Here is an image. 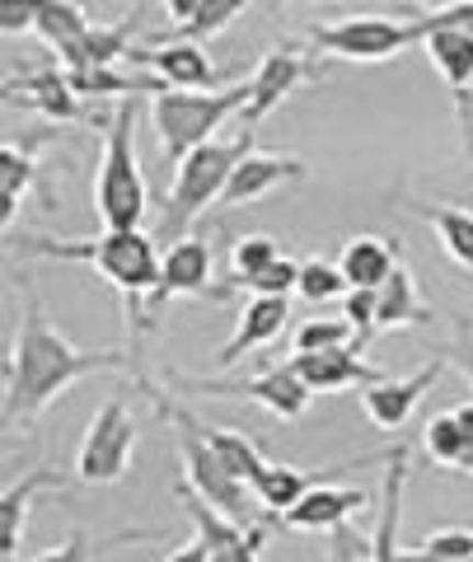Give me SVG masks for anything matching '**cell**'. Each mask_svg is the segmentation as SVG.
<instances>
[{
	"instance_id": "obj_1",
	"label": "cell",
	"mask_w": 473,
	"mask_h": 562,
	"mask_svg": "<svg viewBox=\"0 0 473 562\" xmlns=\"http://www.w3.org/2000/svg\"><path fill=\"white\" fill-rule=\"evenodd\" d=\"M99 371H136V380L146 384L132 351H85L66 333L52 328L38 291L24 277V319L5 357V431H29L66 390H76L85 375Z\"/></svg>"
},
{
	"instance_id": "obj_2",
	"label": "cell",
	"mask_w": 473,
	"mask_h": 562,
	"mask_svg": "<svg viewBox=\"0 0 473 562\" xmlns=\"http://www.w3.org/2000/svg\"><path fill=\"white\" fill-rule=\"evenodd\" d=\"M14 249L24 258H57V262H85L94 268L103 281H113L122 305H127L132 333H142V301H150L155 286H160V239H150L146 231H103L94 239H47V235H24L14 239Z\"/></svg>"
},
{
	"instance_id": "obj_3",
	"label": "cell",
	"mask_w": 473,
	"mask_h": 562,
	"mask_svg": "<svg viewBox=\"0 0 473 562\" xmlns=\"http://www.w3.org/2000/svg\"><path fill=\"white\" fill-rule=\"evenodd\" d=\"M142 390L150 394L155 413H160L169 427H173V441H179V460H183V483L198 492L206 506H216L225 520H235V525H258V516H254V487L244 483V479H235V473L225 469L221 454L206 446L202 417H192L183 403H169V394L160 390V384L146 380Z\"/></svg>"
},
{
	"instance_id": "obj_4",
	"label": "cell",
	"mask_w": 473,
	"mask_h": 562,
	"mask_svg": "<svg viewBox=\"0 0 473 562\" xmlns=\"http://www.w3.org/2000/svg\"><path fill=\"white\" fill-rule=\"evenodd\" d=\"M150 211V192H146V173L136 165V103L122 99L109 113L103 127V155H99V173H94V216L103 231H142Z\"/></svg>"
},
{
	"instance_id": "obj_5",
	"label": "cell",
	"mask_w": 473,
	"mask_h": 562,
	"mask_svg": "<svg viewBox=\"0 0 473 562\" xmlns=\"http://www.w3.org/2000/svg\"><path fill=\"white\" fill-rule=\"evenodd\" d=\"M258 146H254V132H239L230 140H212V146L192 150L188 160L173 169V183H169V202H165V216H160V244H179L188 239V225L202 216L206 206H216L230 188L235 169L249 160Z\"/></svg>"
},
{
	"instance_id": "obj_6",
	"label": "cell",
	"mask_w": 473,
	"mask_h": 562,
	"mask_svg": "<svg viewBox=\"0 0 473 562\" xmlns=\"http://www.w3.org/2000/svg\"><path fill=\"white\" fill-rule=\"evenodd\" d=\"M244 109H249V80L225 85V90H212V94H188V90L155 94L150 99V122H155V136H160V155L179 169L192 150L221 140L216 132Z\"/></svg>"
},
{
	"instance_id": "obj_7",
	"label": "cell",
	"mask_w": 473,
	"mask_h": 562,
	"mask_svg": "<svg viewBox=\"0 0 473 562\" xmlns=\"http://www.w3.org/2000/svg\"><path fill=\"white\" fill-rule=\"evenodd\" d=\"M427 33L423 24L413 20H394V14H347V20H333V24H314L309 29V47L324 52L333 61H394L403 57L413 43H423Z\"/></svg>"
},
{
	"instance_id": "obj_8",
	"label": "cell",
	"mask_w": 473,
	"mask_h": 562,
	"mask_svg": "<svg viewBox=\"0 0 473 562\" xmlns=\"http://www.w3.org/2000/svg\"><path fill=\"white\" fill-rule=\"evenodd\" d=\"M132 454H136V417L127 408V398L113 394L99 403L90 427H85V441L76 454V479L90 487L122 483L132 469Z\"/></svg>"
},
{
	"instance_id": "obj_9",
	"label": "cell",
	"mask_w": 473,
	"mask_h": 562,
	"mask_svg": "<svg viewBox=\"0 0 473 562\" xmlns=\"http://www.w3.org/2000/svg\"><path fill=\"white\" fill-rule=\"evenodd\" d=\"M183 390L192 394H212V398H249V403H262L272 417L282 422H301L309 413V384L301 380V371H295L291 361L282 366H268L262 375L254 380H179Z\"/></svg>"
},
{
	"instance_id": "obj_10",
	"label": "cell",
	"mask_w": 473,
	"mask_h": 562,
	"mask_svg": "<svg viewBox=\"0 0 473 562\" xmlns=\"http://www.w3.org/2000/svg\"><path fill=\"white\" fill-rule=\"evenodd\" d=\"M324 70L314 66V57L301 47V43H277L272 52H262V61L254 66L249 76V109H244V132L258 127L262 117H268L272 109H282V103L301 90V85L319 80Z\"/></svg>"
},
{
	"instance_id": "obj_11",
	"label": "cell",
	"mask_w": 473,
	"mask_h": 562,
	"mask_svg": "<svg viewBox=\"0 0 473 562\" xmlns=\"http://www.w3.org/2000/svg\"><path fill=\"white\" fill-rule=\"evenodd\" d=\"M5 109H29V113H43L47 122H94V127H109V117H94L85 109V99L71 90L61 66H33V70H10L5 76Z\"/></svg>"
},
{
	"instance_id": "obj_12",
	"label": "cell",
	"mask_w": 473,
	"mask_h": 562,
	"mask_svg": "<svg viewBox=\"0 0 473 562\" xmlns=\"http://www.w3.org/2000/svg\"><path fill=\"white\" fill-rule=\"evenodd\" d=\"M212 268H216V254H212V244H206L202 235H188L179 244H169L165 262H160V286H155V295L142 310V333L155 328L160 310L173 301V295H212V301H216ZM142 333H136V338H142Z\"/></svg>"
},
{
	"instance_id": "obj_13",
	"label": "cell",
	"mask_w": 473,
	"mask_h": 562,
	"mask_svg": "<svg viewBox=\"0 0 473 562\" xmlns=\"http://www.w3.org/2000/svg\"><path fill=\"white\" fill-rule=\"evenodd\" d=\"M423 24V20H417ZM423 47H427V57L431 66L441 70V80H446V90L454 99V113H460V132H464V150H473V38L460 29H427L423 24Z\"/></svg>"
},
{
	"instance_id": "obj_14",
	"label": "cell",
	"mask_w": 473,
	"mask_h": 562,
	"mask_svg": "<svg viewBox=\"0 0 473 562\" xmlns=\"http://www.w3.org/2000/svg\"><path fill=\"white\" fill-rule=\"evenodd\" d=\"M179 497L188 506L192 525H198V539L221 562H262V553H268V525H235V520H225L216 506H206L188 483H179Z\"/></svg>"
},
{
	"instance_id": "obj_15",
	"label": "cell",
	"mask_w": 473,
	"mask_h": 562,
	"mask_svg": "<svg viewBox=\"0 0 473 562\" xmlns=\"http://www.w3.org/2000/svg\"><path fill=\"white\" fill-rule=\"evenodd\" d=\"M136 66H146L165 90H188V94H212L221 70L198 43H150L132 52Z\"/></svg>"
},
{
	"instance_id": "obj_16",
	"label": "cell",
	"mask_w": 473,
	"mask_h": 562,
	"mask_svg": "<svg viewBox=\"0 0 473 562\" xmlns=\"http://www.w3.org/2000/svg\"><path fill=\"white\" fill-rule=\"evenodd\" d=\"M441 371H446V357H431L423 371H413L403 380L384 375L380 384H371V390H361V413L371 417L380 431H403V427H408V417L417 413V403H423V394L431 390Z\"/></svg>"
},
{
	"instance_id": "obj_17",
	"label": "cell",
	"mask_w": 473,
	"mask_h": 562,
	"mask_svg": "<svg viewBox=\"0 0 473 562\" xmlns=\"http://www.w3.org/2000/svg\"><path fill=\"white\" fill-rule=\"evenodd\" d=\"M408 446H390L384 450V487H380V516L375 530L365 539V562H398V506H403V487H408Z\"/></svg>"
},
{
	"instance_id": "obj_18",
	"label": "cell",
	"mask_w": 473,
	"mask_h": 562,
	"mask_svg": "<svg viewBox=\"0 0 473 562\" xmlns=\"http://www.w3.org/2000/svg\"><path fill=\"white\" fill-rule=\"evenodd\" d=\"M309 173V165L301 160V155H268V150H254L249 160H244L235 169L230 188H225L221 206H254L262 202L268 192H277L282 183H301Z\"/></svg>"
},
{
	"instance_id": "obj_19",
	"label": "cell",
	"mask_w": 473,
	"mask_h": 562,
	"mask_svg": "<svg viewBox=\"0 0 473 562\" xmlns=\"http://www.w3.org/2000/svg\"><path fill=\"white\" fill-rule=\"evenodd\" d=\"M291 366L301 371L309 384V394H338V390H371L384 375L375 366L361 361L357 347H338V351H314V357H291Z\"/></svg>"
},
{
	"instance_id": "obj_20",
	"label": "cell",
	"mask_w": 473,
	"mask_h": 562,
	"mask_svg": "<svg viewBox=\"0 0 473 562\" xmlns=\"http://www.w3.org/2000/svg\"><path fill=\"white\" fill-rule=\"evenodd\" d=\"M398 262H403L398 239H390V235H352L338 254V268L352 291H380L384 281L394 277Z\"/></svg>"
},
{
	"instance_id": "obj_21",
	"label": "cell",
	"mask_w": 473,
	"mask_h": 562,
	"mask_svg": "<svg viewBox=\"0 0 473 562\" xmlns=\"http://www.w3.org/2000/svg\"><path fill=\"white\" fill-rule=\"evenodd\" d=\"M365 506H371V497H365L361 487L319 483L305 492V502L295 506V512L282 516V525H291V530H342V520L365 512Z\"/></svg>"
},
{
	"instance_id": "obj_22",
	"label": "cell",
	"mask_w": 473,
	"mask_h": 562,
	"mask_svg": "<svg viewBox=\"0 0 473 562\" xmlns=\"http://www.w3.org/2000/svg\"><path fill=\"white\" fill-rule=\"evenodd\" d=\"M286 319H291L286 301H268V295H254V301L239 310L230 342L221 347V357H216V361H221V366H235V361L249 357V351L268 347L277 333H286Z\"/></svg>"
},
{
	"instance_id": "obj_23",
	"label": "cell",
	"mask_w": 473,
	"mask_h": 562,
	"mask_svg": "<svg viewBox=\"0 0 473 562\" xmlns=\"http://www.w3.org/2000/svg\"><path fill=\"white\" fill-rule=\"evenodd\" d=\"M43 487L61 492L66 487L61 473L38 464V469H29L20 483H10L5 497H0V558H5V562H14V553H20V539H24V525H29V506H33V497H38Z\"/></svg>"
},
{
	"instance_id": "obj_24",
	"label": "cell",
	"mask_w": 473,
	"mask_h": 562,
	"mask_svg": "<svg viewBox=\"0 0 473 562\" xmlns=\"http://www.w3.org/2000/svg\"><path fill=\"white\" fill-rule=\"evenodd\" d=\"M436 319V310L423 301L417 277L408 262H398L394 277L380 286V314H375V333H394V328H427Z\"/></svg>"
},
{
	"instance_id": "obj_25",
	"label": "cell",
	"mask_w": 473,
	"mask_h": 562,
	"mask_svg": "<svg viewBox=\"0 0 473 562\" xmlns=\"http://www.w3.org/2000/svg\"><path fill=\"white\" fill-rule=\"evenodd\" d=\"M132 33H136V14H127V20H117V24H94L90 38L61 57V66L66 70H103V66L132 61V52H136Z\"/></svg>"
},
{
	"instance_id": "obj_26",
	"label": "cell",
	"mask_w": 473,
	"mask_h": 562,
	"mask_svg": "<svg viewBox=\"0 0 473 562\" xmlns=\"http://www.w3.org/2000/svg\"><path fill=\"white\" fill-rule=\"evenodd\" d=\"M328 473H338V469L314 473V469H295V464H268V469H262V479L254 483V497L268 506L272 516H286V512H295V506L305 502L309 487L328 483Z\"/></svg>"
},
{
	"instance_id": "obj_27",
	"label": "cell",
	"mask_w": 473,
	"mask_h": 562,
	"mask_svg": "<svg viewBox=\"0 0 473 562\" xmlns=\"http://www.w3.org/2000/svg\"><path fill=\"white\" fill-rule=\"evenodd\" d=\"M52 140V132H38L29 136L24 146L20 140H5L0 146V183H5V225L14 221V211H20V198H29V188L38 183V150Z\"/></svg>"
},
{
	"instance_id": "obj_28",
	"label": "cell",
	"mask_w": 473,
	"mask_h": 562,
	"mask_svg": "<svg viewBox=\"0 0 473 562\" xmlns=\"http://www.w3.org/2000/svg\"><path fill=\"white\" fill-rule=\"evenodd\" d=\"M413 216H423L431 225V235L441 239V249L473 272V211H460L450 202H408Z\"/></svg>"
},
{
	"instance_id": "obj_29",
	"label": "cell",
	"mask_w": 473,
	"mask_h": 562,
	"mask_svg": "<svg viewBox=\"0 0 473 562\" xmlns=\"http://www.w3.org/2000/svg\"><path fill=\"white\" fill-rule=\"evenodd\" d=\"M90 29H94L90 10L76 5V0H43V5H38V24H33V33H38V38L57 52V57H66L71 47H80L85 38H90Z\"/></svg>"
},
{
	"instance_id": "obj_30",
	"label": "cell",
	"mask_w": 473,
	"mask_h": 562,
	"mask_svg": "<svg viewBox=\"0 0 473 562\" xmlns=\"http://www.w3.org/2000/svg\"><path fill=\"white\" fill-rule=\"evenodd\" d=\"M202 436H206V446H212L221 460H225V469H230L235 479H244L249 487L262 479L268 460H262V450H258L239 427H212V422H202Z\"/></svg>"
},
{
	"instance_id": "obj_31",
	"label": "cell",
	"mask_w": 473,
	"mask_h": 562,
	"mask_svg": "<svg viewBox=\"0 0 473 562\" xmlns=\"http://www.w3.org/2000/svg\"><path fill=\"white\" fill-rule=\"evenodd\" d=\"M282 258H286L282 239H272V235H239L235 249H230V277H225L221 301H225V295H230L235 286L244 291V281H254L258 272H268L272 262H282Z\"/></svg>"
},
{
	"instance_id": "obj_32",
	"label": "cell",
	"mask_w": 473,
	"mask_h": 562,
	"mask_svg": "<svg viewBox=\"0 0 473 562\" xmlns=\"http://www.w3.org/2000/svg\"><path fill=\"white\" fill-rule=\"evenodd\" d=\"M244 10H249V5H244V0H202L198 14H192L188 24H179V29L160 33V38H155V43H198V47H202L206 38H216V33L230 29Z\"/></svg>"
},
{
	"instance_id": "obj_33",
	"label": "cell",
	"mask_w": 473,
	"mask_h": 562,
	"mask_svg": "<svg viewBox=\"0 0 473 562\" xmlns=\"http://www.w3.org/2000/svg\"><path fill=\"white\" fill-rule=\"evenodd\" d=\"M423 446L436 464H446V469H460L464 464V454L473 450L469 446V436L460 431V422H454V413H436L427 417V427H423Z\"/></svg>"
},
{
	"instance_id": "obj_34",
	"label": "cell",
	"mask_w": 473,
	"mask_h": 562,
	"mask_svg": "<svg viewBox=\"0 0 473 562\" xmlns=\"http://www.w3.org/2000/svg\"><path fill=\"white\" fill-rule=\"evenodd\" d=\"M338 347H357V328L347 319H305L295 328L291 351L295 357H314V351H338Z\"/></svg>"
},
{
	"instance_id": "obj_35",
	"label": "cell",
	"mask_w": 473,
	"mask_h": 562,
	"mask_svg": "<svg viewBox=\"0 0 473 562\" xmlns=\"http://www.w3.org/2000/svg\"><path fill=\"white\" fill-rule=\"evenodd\" d=\"M347 277L338 262H324V258H305L301 262V291L295 295H305L309 305H328V301H347Z\"/></svg>"
},
{
	"instance_id": "obj_36",
	"label": "cell",
	"mask_w": 473,
	"mask_h": 562,
	"mask_svg": "<svg viewBox=\"0 0 473 562\" xmlns=\"http://www.w3.org/2000/svg\"><path fill=\"white\" fill-rule=\"evenodd\" d=\"M375 314H380V291H347L342 319L357 328V351L375 338Z\"/></svg>"
},
{
	"instance_id": "obj_37",
	"label": "cell",
	"mask_w": 473,
	"mask_h": 562,
	"mask_svg": "<svg viewBox=\"0 0 473 562\" xmlns=\"http://www.w3.org/2000/svg\"><path fill=\"white\" fill-rule=\"evenodd\" d=\"M427 29H460V33H469L473 38V0H454V5H446V10H427V14H417Z\"/></svg>"
},
{
	"instance_id": "obj_38",
	"label": "cell",
	"mask_w": 473,
	"mask_h": 562,
	"mask_svg": "<svg viewBox=\"0 0 473 562\" xmlns=\"http://www.w3.org/2000/svg\"><path fill=\"white\" fill-rule=\"evenodd\" d=\"M33 562H94V549H90V535L85 530H71L66 535V543H57V549L38 553Z\"/></svg>"
},
{
	"instance_id": "obj_39",
	"label": "cell",
	"mask_w": 473,
	"mask_h": 562,
	"mask_svg": "<svg viewBox=\"0 0 473 562\" xmlns=\"http://www.w3.org/2000/svg\"><path fill=\"white\" fill-rule=\"evenodd\" d=\"M38 24V5H20V0H10V5H0V33L14 38V33H24Z\"/></svg>"
},
{
	"instance_id": "obj_40",
	"label": "cell",
	"mask_w": 473,
	"mask_h": 562,
	"mask_svg": "<svg viewBox=\"0 0 473 562\" xmlns=\"http://www.w3.org/2000/svg\"><path fill=\"white\" fill-rule=\"evenodd\" d=\"M450 357H454V366L469 375V384H473V324L469 319H460L454 324V347H450Z\"/></svg>"
},
{
	"instance_id": "obj_41",
	"label": "cell",
	"mask_w": 473,
	"mask_h": 562,
	"mask_svg": "<svg viewBox=\"0 0 473 562\" xmlns=\"http://www.w3.org/2000/svg\"><path fill=\"white\" fill-rule=\"evenodd\" d=\"M165 562H221L212 549H206V543L202 539H192V543H183V549H173Z\"/></svg>"
},
{
	"instance_id": "obj_42",
	"label": "cell",
	"mask_w": 473,
	"mask_h": 562,
	"mask_svg": "<svg viewBox=\"0 0 473 562\" xmlns=\"http://www.w3.org/2000/svg\"><path fill=\"white\" fill-rule=\"evenodd\" d=\"M398 562H446V558H431V553H423V549H403Z\"/></svg>"
},
{
	"instance_id": "obj_43",
	"label": "cell",
	"mask_w": 473,
	"mask_h": 562,
	"mask_svg": "<svg viewBox=\"0 0 473 562\" xmlns=\"http://www.w3.org/2000/svg\"><path fill=\"white\" fill-rule=\"evenodd\" d=\"M469 109H473V103H469Z\"/></svg>"
}]
</instances>
